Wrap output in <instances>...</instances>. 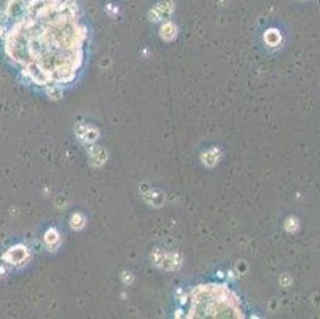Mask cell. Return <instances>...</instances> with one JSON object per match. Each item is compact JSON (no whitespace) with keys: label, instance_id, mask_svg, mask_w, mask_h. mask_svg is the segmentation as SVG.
I'll use <instances>...</instances> for the list:
<instances>
[{"label":"cell","instance_id":"1","mask_svg":"<svg viewBox=\"0 0 320 319\" xmlns=\"http://www.w3.org/2000/svg\"><path fill=\"white\" fill-rule=\"evenodd\" d=\"M89 24L77 0H22L2 14L0 40L22 80L61 94L78 80L88 59Z\"/></svg>","mask_w":320,"mask_h":319},{"label":"cell","instance_id":"2","mask_svg":"<svg viewBox=\"0 0 320 319\" xmlns=\"http://www.w3.org/2000/svg\"><path fill=\"white\" fill-rule=\"evenodd\" d=\"M188 318H242L241 299L223 284L194 286L182 300Z\"/></svg>","mask_w":320,"mask_h":319}]
</instances>
